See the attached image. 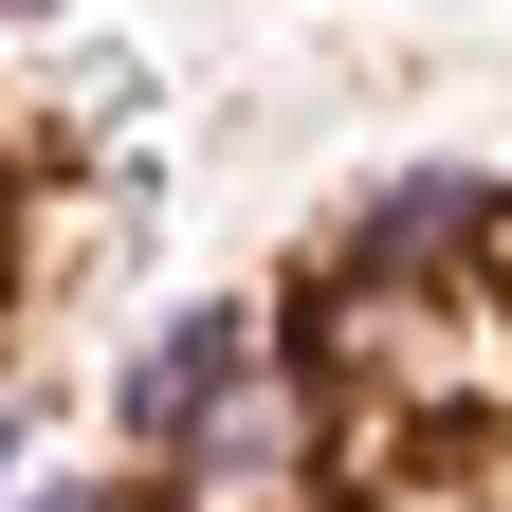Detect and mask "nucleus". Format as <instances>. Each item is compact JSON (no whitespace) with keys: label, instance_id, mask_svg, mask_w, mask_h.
<instances>
[{"label":"nucleus","instance_id":"obj_1","mask_svg":"<svg viewBox=\"0 0 512 512\" xmlns=\"http://www.w3.org/2000/svg\"><path fill=\"white\" fill-rule=\"evenodd\" d=\"M275 366L330 421L439 439V421H494L512 403V293H476V275H311L275 311Z\"/></svg>","mask_w":512,"mask_h":512},{"label":"nucleus","instance_id":"obj_2","mask_svg":"<svg viewBox=\"0 0 512 512\" xmlns=\"http://www.w3.org/2000/svg\"><path fill=\"white\" fill-rule=\"evenodd\" d=\"M128 512H348V421L275 366V330H256L202 403L128 458Z\"/></svg>","mask_w":512,"mask_h":512},{"label":"nucleus","instance_id":"obj_3","mask_svg":"<svg viewBox=\"0 0 512 512\" xmlns=\"http://www.w3.org/2000/svg\"><path fill=\"white\" fill-rule=\"evenodd\" d=\"M476 220H494V183H458V165H403V183H366V202H348L330 275H476Z\"/></svg>","mask_w":512,"mask_h":512},{"label":"nucleus","instance_id":"obj_4","mask_svg":"<svg viewBox=\"0 0 512 512\" xmlns=\"http://www.w3.org/2000/svg\"><path fill=\"white\" fill-rule=\"evenodd\" d=\"M256 348V293H202V311H183V330H147V366H128V458H147V439L183 421V403H202V384Z\"/></svg>","mask_w":512,"mask_h":512},{"label":"nucleus","instance_id":"obj_5","mask_svg":"<svg viewBox=\"0 0 512 512\" xmlns=\"http://www.w3.org/2000/svg\"><path fill=\"white\" fill-rule=\"evenodd\" d=\"M19 512H128V494H92V476H37V494H19Z\"/></svg>","mask_w":512,"mask_h":512},{"label":"nucleus","instance_id":"obj_6","mask_svg":"<svg viewBox=\"0 0 512 512\" xmlns=\"http://www.w3.org/2000/svg\"><path fill=\"white\" fill-rule=\"evenodd\" d=\"M0 19H55V0H0Z\"/></svg>","mask_w":512,"mask_h":512}]
</instances>
